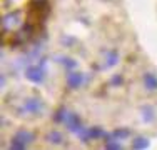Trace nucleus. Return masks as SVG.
I'll return each mask as SVG.
<instances>
[{
  "label": "nucleus",
  "instance_id": "obj_13",
  "mask_svg": "<svg viewBox=\"0 0 157 150\" xmlns=\"http://www.w3.org/2000/svg\"><path fill=\"white\" fill-rule=\"evenodd\" d=\"M142 112H144V120H145V122H152V120H154V112H152V108L144 107V108H142Z\"/></svg>",
  "mask_w": 157,
  "mask_h": 150
},
{
  "label": "nucleus",
  "instance_id": "obj_3",
  "mask_svg": "<svg viewBox=\"0 0 157 150\" xmlns=\"http://www.w3.org/2000/svg\"><path fill=\"white\" fill-rule=\"evenodd\" d=\"M25 75H27L29 80L35 82V84H42V82L45 80V70H44L42 63H39V65H30L25 70Z\"/></svg>",
  "mask_w": 157,
  "mask_h": 150
},
{
  "label": "nucleus",
  "instance_id": "obj_11",
  "mask_svg": "<svg viewBox=\"0 0 157 150\" xmlns=\"http://www.w3.org/2000/svg\"><path fill=\"white\" fill-rule=\"evenodd\" d=\"M105 148H122V144H117V140H115V137H112V135H109L107 137V142H105Z\"/></svg>",
  "mask_w": 157,
  "mask_h": 150
},
{
  "label": "nucleus",
  "instance_id": "obj_12",
  "mask_svg": "<svg viewBox=\"0 0 157 150\" xmlns=\"http://www.w3.org/2000/svg\"><path fill=\"white\" fill-rule=\"evenodd\" d=\"M110 135H112V137H115V138H127V137H129V130H127V129H124V130L117 129V130H114Z\"/></svg>",
  "mask_w": 157,
  "mask_h": 150
},
{
  "label": "nucleus",
  "instance_id": "obj_14",
  "mask_svg": "<svg viewBox=\"0 0 157 150\" xmlns=\"http://www.w3.org/2000/svg\"><path fill=\"white\" fill-rule=\"evenodd\" d=\"M65 115H67L65 108H59V112L54 115V120L55 122H63V120H65Z\"/></svg>",
  "mask_w": 157,
  "mask_h": 150
},
{
  "label": "nucleus",
  "instance_id": "obj_9",
  "mask_svg": "<svg viewBox=\"0 0 157 150\" xmlns=\"http://www.w3.org/2000/svg\"><path fill=\"white\" fill-rule=\"evenodd\" d=\"M62 140H63L62 133L57 132V130H52V132L47 135V142H50V144H60Z\"/></svg>",
  "mask_w": 157,
  "mask_h": 150
},
{
  "label": "nucleus",
  "instance_id": "obj_2",
  "mask_svg": "<svg viewBox=\"0 0 157 150\" xmlns=\"http://www.w3.org/2000/svg\"><path fill=\"white\" fill-rule=\"evenodd\" d=\"M35 140V133L33 132H29V130H18V132L13 135L12 138V148H17V150H24L27 145H30L32 142Z\"/></svg>",
  "mask_w": 157,
  "mask_h": 150
},
{
  "label": "nucleus",
  "instance_id": "obj_7",
  "mask_svg": "<svg viewBox=\"0 0 157 150\" xmlns=\"http://www.w3.org/2000/svg\"><path fill=\"white\" fill-rule=\"evenodd\" d=\"M117 58H119V55H117L115 50L105 52V62H104V67H114L115 63H117Z\"/></svg>",
  "mask_w": 157,
  "mask_h": 150
},
{
  "label": "nucleus",
  "instance_id": "obj_4",
  "mask_svg": "<svg viewBox=\"0 0 157 150\" xmlns=\"http://www.w3.org/2000/svg\"><path fill=\"white\" fill-rule=\"evenodd\" d=\"M44 110V102L40 99H27L24 102V107H22V112L24 114H32V115H39L40 112Z\"/></svg>",
  "mask_w": 157,
  "mask_h": 150
},
{
  "label": "nucleus",
  "instance_id": "obj_6",
  "mask_svg": "<svg viewBox=\"0 0 157 150\" xmlns=\"http://www.w3.org/2000/svg\"><path fill=\"white\" fill-rule=\"evenodd\" d=\"M84 84V75L82 73H69L67 75V85L70 88H77Z\"/></svg>",
  "mask_w": 157,
  "mask_h": 150
},
{
  "label": "nucleus",
  "instance_id": "obj_8",
  "mask_svg": "<svg viewBox=\"0 0 157 150\" xmlns=\"http://www.w3.org/2000/svg\"><path fill=\"white\" fill-rule=\"evenodd\" d=\"M144 84L149 90H157V77L154 73H145L144 75Z\"/></svg>",
  "mask_w": 157,
  "mask_h": 150
},
{
  "label": "nucleus",
  "instance_id": "obj_16",
  "mask_svg": "<svg viewBox=\"0 0 157 150\" xmlns=\"http://www.w3.org/2000/svg\"><path fill=\"white\" fill-rule=\"evenodd\" d=\"M32 2H39V0H32Z\"/></svg>",
  "mask_w": 157,
  "mask_h": 150
},
{
  "label": "nucleus",
  "instance_id": "obj_1",
  "mask_svg": "<svg viewBox=\"0 0 157 150\" xmlns=\"http://www.w3.org/2000/svg\"><path fill=\"white\" fill-rule=\"evenodd\" d=\"M25 24H27V22H25L24 10H13V12H9L2 17V32L5 33V35L15 33L24 27Z\"/></svg>",
  "mask_w": 157,
  "mask_h": 150
},
{
  "label": "nucleus",
  "instance_id": "obj_5",
  "mask_svg": "<svg viewBox=\"0 0 157 150\" xmlns=\"http://www.w3.org/2000/svg\"><path fill=\"white\" fill-rule=\"evenodd\" d=\"M63 122L67 123V127H69V130H72V132H75V133H78L84 127H82V120H80V117L78 115H75V114H72V112H67V115H65V120Z\"/></svg>",
  "mask_w": 157,
  "mask_h": 150
},
{
  "label": "nucleus",
  "instance_id": "obj_15",
  "mask_svg": "<svg viewBox=\"0 0 157 150\" xmlns=\"http://www.w3.org/2000/svg\"><path fill=\"white\" fill-rule=\"evenodd\" d=\"M110 84H114V85H119V84H122V77H121V75H115V77L110 80Z\"/></svg>",
  "mask_w": 157,
  "mask_h": 150
},
{
  "label": "nucleus",
  "instance_id": "obj_10",
  "mask_svg": "<svg viewBox=\"0 0 157 150\" xmlns=\"http://www.w3.org/2000/svg\"><path fill=\"white\" fill-rule=\"evenodd\" d=\"M149 147V140L144 137H136V140H134L132 144V148H147Z\"/></svg>",
  "mask_w": 157,
  "mask_h": 150
}]
</instances>
